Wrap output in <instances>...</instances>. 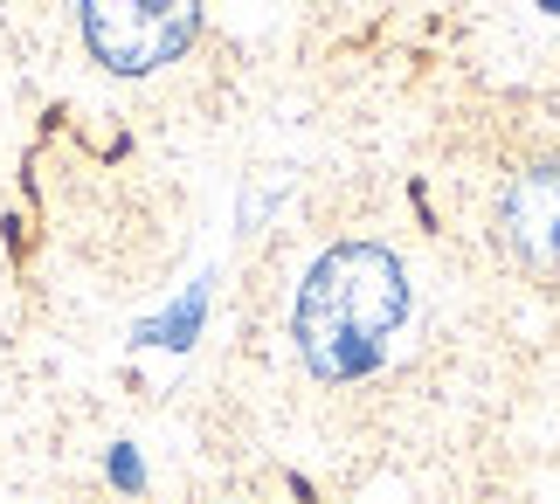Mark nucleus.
I'll use <instances>...</instances> for the list:
<instances>
[{
  "instance_id": "nucleus-1",
  "label": "nucleus",
  "mask_w": 560,
  "mask_h": 504,
  "mask_svg": "<svg viewBox=\"0 0 560 504\" xmlns=\"http://www.w3.org/2000/svg\"><path fill=\"white\" fill-rule=\"evenodd\" d=\"M408 318V277L381 243H339L312 262L298 291V353L326 380H360Z\"/></svg>"
},
{
  "instance_id": "nucleus-2",
  "label": "nucleus",
  "mask_w": 560,
  "mask_h": 504,
  "mask_svg": "<svg viewBox=\"0 0 560 504\" xmlns=\"http://www.w3.org/2000/svg\"><path fill=\"white\" fill-rule=\"evenodd\" d=\"M201 0H83V42L104 70L145 77L194 42Z\"/></svg>"
},
{
  "instance_id": "nucleus-3",
  "label": "nucleus",
  "mask_w": 560,
  "mask_h": 504,
  "mask_svg": "<svg viewBox=\"0 0 560 504\" xmlns=\"http://www.w3.org/2000/svg\"><path fill=\"white\" fill-rule=\"evenodd\" d=\"M499 235L526 270H560V166H533L505 187Z\"/></svg>"
}]
</instances>
